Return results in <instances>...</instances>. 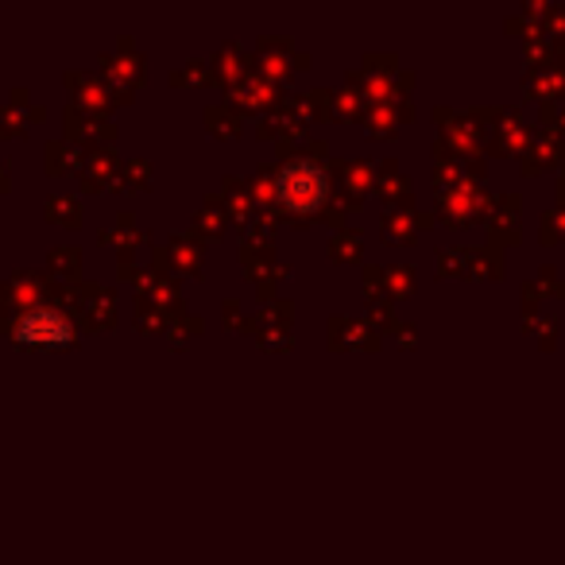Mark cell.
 I'll return each mask as SVG.
<instances>
[{
  "mask_svg": "<svg viewBox=\"0 0 565 565\" xmlns=\"http://www.w3.org/2000/svg\"><path fill=\"white\" fill-rule=\"evenodd\" d=\"M279 198L291 210H318L326 198V171L318 163L299 159V163H291L279 174Z\"/></svg>",
  "mask_w": 565,
  "mask_h": 565,
  "instance_id": "cell-1",
  "label": "cell"
},
{
  "mask_svg": "<svg viewBox=\"0 0 565 565\" xmlns=\"http://www.w3.org/2000/svg\"><path fill=\"white\" fill-rule=\"evenodd\" d=\"M71 318L58 315L51 307H35L32 315L20 318L17 326V341L20 345H32V349H58V345H71Z\"/></svg>",
  "mask_w": 565,
  "mask_h": 565,
  "instance_id": "cell-2",
  "label": "cell"
}]
</instances>
